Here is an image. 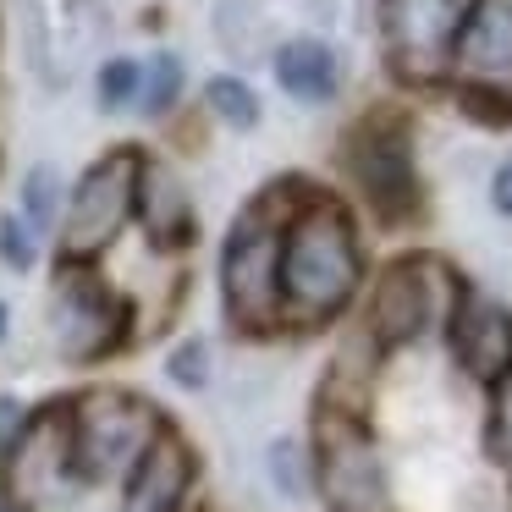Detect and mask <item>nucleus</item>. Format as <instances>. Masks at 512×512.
<instances>
[{"mask_svg": "<svg viewBox=\"0 0 512 512\" xmlns=\"http://www.w3.org/2000/svg\"><path fill=\"white\" fill-rule=\"evenodd\" d=\"M364 287V237L336 193L303 182L281 226V325H331Z\"/></svg>", "mask_w": 512, "mask_h": 512, "instance_id": "nucleus-1", "label": "nucleus"}, {"mask_svg": "<svg viewBox=\"0 0 512 512\" xmlns=\"http://www.w3.org/2000/svg\"><path fill=\"white\" fill-rule=\"evenodd\" d=\"M298 193L303 177L270 182L226 226L215 276H221V309L237 331H276L281 325V226H287Z\"/></svg>", "mask_w": 512, "mask_h": 512, "instance_id": "nucleus-2", "label": "nucleus"}, {"mask_svg": "<svg viewBox=\"0 0 512 512\" xmlns=\"http://www.w3.org/2000/svg\"><path fill=\"white\" fill-rule=\"evenodd\" d=\"M336 160H342L353 193L375 210V221L386 226L419 221L424 182H419V155H413V122L402 111H391V105L364 111L342 133Z\"/></svg>", "mask_w": 512, "mask_h": 512, "instance_id": "nucleus-3", "label": "nucleus"}, {"mask_svg": "<svg viewBox=\"0 0 512 512\" xmlns=\"http://www.w3.org/2000/svg\"><path fill=\"white\" fill-rule=\"evenodd\" d=\"M138 166H144V149L116 144L78 171V182L67 188V204H61V221H56L61 265H94L100 254L116 248V237L133 226Z\"/></svg>", "mask_w": 512, "mask_h": 512, "instance_id": "nucleus-4", "label": "nucleus"}, {"mask_svg": "<svg viewBox=\"0 0 512 512\" xmlns=\"http://www.w3.org/2000/svg\"><path fill=\"white\" fill-rule=\"evenodd\" d=\"M67 430L78 485H105V479H122L166 424H160L155 402H144L138 391L94 386L78 402H67Z\"/></svg>", "mask_w": 512, "mask_h": 512, "instance_id": "nucleus-5", "label": "nucleus"}, {"mask_svg": "<svg viewBox=\"0 0 512 512\" xmlns=\"http://www.w3.org/2000/svg\"><path fill=\"white\" fill-rule=\"evenodd\" d=\"M463 281L452 276V265H441L435 254H402L369 287V309H364V342L375 353L419 342L430 325H446Z\"/></svg>", "mask_w": 512, "mask_h": 512, "instance_id": "nucleus-6", "label": "nucleus"}, {"mask_svg": "<svg viewBox=\"0 0 512 512\" xmlns=\"http://www.w3.org/2000/svg\"><path fill=\"white\" fill-rule=\"evenodd\" d=\"M309 468L331 512H391V479L380 463V446L364 430V413L320 402Z\"/></svg>", "mask_w": 512, "mask_h": 512, "instance_id": "nucleus-7", "label": "nucleus"}, {"mask_svg": "<svg viewBox=\"0 0 512 512\" xmlns=\"http://www.w3.org/2000/svg\"><path fill=\"white\" fill-rule=\"evenodd\" d=\"M479 0H380L386 67L408 89H435L452 72V50Z\"/></svg>", "mask_w": 512, "mask_h": 512, "instance_id": "nucleus-8", "label": "nucleus"}, {"mask_svg": "<svg viewBox=\"0 0 512 512\" xmlns=\"http://www.w3.org/2000/svg\"><path fill=\"white\" fill-rule=\"evenodd\" d=\"M127 303L94 265H61L56 292H50V331H56L61 358L72 364H94V358L116 353L127 342Z\"/></svg>", "mask_w": 512, "mask_h": 512, "instance_id": "nucleus-9", "label": "nucleus"}, {"mask_svg": "<svg viewBox=\"0 0 512 512\" xmlns=\"http://www.w3.org/2000/svg\"><path fill=\"white\" fill-rule=\"evenodd\" d=\"M446 83H457L468 105L512 111V0H479L468 12Z\"/></svg>", "mask_w": 512, "mask_h": 512, "instance_id": "nucleus-10", "label": "nucleus"}, {"mask_svg": "<svg viewBox=\"0 0 512 512\" xmlns=\"http://www.w3.org/2000/svg\"><path fill=\"white\" fill-rule=\"evenodd\" d=\"M446 347H452V358L468 375L490 386L496 375L512 369V309H501L496 298L463 287L452 314H446Z\"/></svg>", "mask_w": 512, "mask_h": 512, "instance_id": "nucleus-11", "label": "nucleus"}, {"mask_svg": "<svg viewBox=\"0 0 512 512\" xmlns=\"http://www.w3.org/2000/svg\"><path fill=\"white\" fill-rule=\"evenodd\" d=\"M6 468H12V490L28 501H56V496H67V490H78L67 408H50V413H39V419H28L17 452L6 457Z\"/></svg>", "mask_w": 512, "mask_h": 512, "instance_id": "nucleus-12", "label": "nucleus"}, {"mask_svg": "<svg viewBox=\"0 0 512 512\" xmlns=\"http://www.w3.org/2000/svg\"><path fill=\"white\" fill-rule=\"evenodd\" d=\"M133 226L149 237V248H160V254H177V248L193 243L199 215H193V193H188V182H182V171L171 166V160L144 155L138 188H133Z\"/></svg>", "mask_w": 512, "mask_h": 512, "instance_id": "nucleus-13", "label": "nucleus"}, {"mask_svg": "<svg viewBox=\"0 0 512 512\" xmlns=\"http://www.w3.org/2000/svg\"><path fill=\"white\" fill-rule=\"evenodd\" d=\"M193 490V452L177 430H160L133 468L122 474V507L116 512H182Z\"/></svg>", "mask_w": 512, "mask_h": 512, "instance_id": "nucleus-14", "label": "nucleus"}, {"mask_svg": "<svg viewBox=\"0 0 512 512\" xmlns=\"http://www.w3.org/2000/svg\"><path fill=\"white\" fill-rule=\"evenodd\" d=\"M270 72H276V89L287 94L292 105H331L336 94H342V56H336V45L320 34L281 39L276 56H270Z\"/></svg>", "mask_w": 512, "mask_h": 512, "instance_id": "nucleus-15", "label": "nucleus"}, {"mask_svg": "<svg viewBox=\"0 0 512 512\" xmlns=\"http://www.w3.org/2000/svg\"><path fill=\"white\" fill-rule=\"evenodd\" d=\"M61 204H67V182H61V166H50V160L28 166L23 193H17V215H23L28 226H34V237H39V243H45V237L56 232Z\"/></svg>", "mask_w": 512, "mask_h": 512, "instance_id": "nucleus-16", "label": "nucleus"}, {"mask_svg": "<svg viewBox=\"0 0 512 512\" xmlns=\"http://www.w3.org/2000/svg\"><path fill=\"white\" fill-rule=\"evenodd\" d=\"M204 111H210L221 127H232V133H254L259 116H265V105H259V94H254L248 78L215 72V78H204Z\"/></svg>", "mask_w": 512, "mask_h": 512, "instance_id": "nucleus-17", "label": "nucleus"}, {"mask_svg": "<svg viewBox=\"0 0 512 512\" xmlns=\"http://www.w3.org/2000/svg\"><path fill=\"white\" fill-rule=\"evenodd\" d=\"M138 94H144V56H111L94 72V105L105 116H138Z\"/></svg>", "mask_w": 512, "mask_h": 512, "instance_id": "nucleus-18", "label": "nucleus"}, {"mask_svg": "<svg viewBox=\"0 0 512 512\" xmlns=\"http://www.w3.org/2000/svg\"><path fill=\"white\" fill-rule=\"evenodd\" d=\"M182 89H188V67L171 50H155L144 56V94H138V116H166L182 105Z\"/></svg>", "mask_w": 512, "mask_h": 512, "instance_id": "nucleus-19", "label": "nucleus"}, {"mask_svg": "<svg viewBox=\"0 0 512 512\" xmlns=\"http://www.w3.org/2000/svg\"><path fill=\"white\" fill-rule=\"evenodd\" d=\"M485 452L501 474H512V369L490 380V413H485Z\"/></svg>", "mask_w": 512, "mask_h": 512, "instance_id": "nucleus-20", "label": "nucleus"}, {"mask_svg": "<svg viewBox=\"0 0 512 512\" xmlns=\"http://www.w3.org/2000/svg\"><path fill=\"white\" fill-rule=\"evenodd\" d=\"M0 259H6L12 270H28L39 259V237H34V226H28L17 210L0 215Z\"/></svg>", "mask_w": 512, "mask_h": 512, "instance_id": "nucleus-21", "label": "nucleus"}, {"mask_svg": "<svg viewBox=\"0 0 512 512\" xmlns=\"http://www.w3.org/2000/svg\"><path fill=\"white\" fill-rule=\"evenodd\" d=\"M270 468H276V479H281V490H287V496H303V485H309V474H314L309 457H303L292 441L270 446Z\"/></svg>", "mask_w": 512, "mask_h": 512, "instance_id": "nucleus-22", "label": "nucleus"}, {"mask_svg": "<svg viewBox=\"0 0 512 512\" xmlns=\"http://www.w3.org/2000/svg\"><path fill=\"white\" fill-rule=\"evenodd\" d=\"M28 419H34V413H28L17 397H0V463H6V457L17 452V441H23Z\"/></svg>", "mask_w": 512, "mask_h": 512, "instance_id": "nucleus-23", "label": "nucleus"}, {"mask_svg": "<svg viewBox=\"0 0 512 512\" xmlns=\"http://www.w3.org/2000/svg\"><path fill=\"white\" fill-rule=\"evenodd\" d=\"M171 375H177L182 386H204V342H182L177 353H171Z\"/></svg>", "mask_w": 512, "mask_h": 512, "instance_id": "nucleus-24", "label": "nucleus"}, {"mask_svg": "<svg viewBox=\"0 0 512 512\" xmlns=\"http://www.w3.org/2000/svg\"><path fill=\"white\" fill-rule=\"evenodd\" d=\"M490 204H496L501 221H512V160H501V166L490 171Z\"/></svg>", "mask_w": 512, "mask_h": 512, "instance_id": "nucleus-25", "label": "nucleus"}, {"mask_svg": "<svg viewBox=\"0 0 512 512\" xmlns=\"http://www.w3.org/2000/svg\"><path fill=\"white\" fill-rule=\"evenodd\" d=\"M6 331H12V320H6V303H0V342H6Z\"/></svg>", "mask_w": 512, "mask_h": 512, "instance_id": "nucleus-26", "label": "nucleus"}, {"mask_svg": "<svg viewBox=\"0 0 512 512\" xmlns=\"http://www.w3.org/2000/svg\"><path fill=\"white\" fill-rule=\"evenodd\" d=\"M0 512H23V507H12V501H0Z\"/></svg>", "mask_w": 512, "mask_h": 512, "instance_id": "nucleus-27", "label": "nucleus"}, {"mask_svg": "<svg viewBox=\"0 0 512 512\" xmlns=\"http://www.w3.org/2000/svg\"><path fill=\"white\" fill-rule=\"evenodd\" d=\"M182 512H199V507H182Z\"/></svg>", "mask_w": 512, "mask_h": 512, "instance_id": "nucleus-28", "label": "nucleus"}]
</instances>
